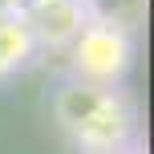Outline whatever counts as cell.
Here are the masks:
<instances>
[{
    "label": "cell",
    "mask_w": 154,
    "mask_h": 154,
    "mask_svg": "<svg viewBox=\"0 0 154 154\" xmlns=\"http://www.w3.org/2000/svg\"><path fill=\"white\" fill-rule=\"evenodd\" d=\"M53 118L85 154L126 150L134 142V106L118 85L65 81L53 97Z\"/></svg>",
    "instance_id": "6da1fadb"
},
{
    "label": "cell",
    "mask_w": 154,
    "mask_h": 154,
    "mask_svg": "<svg viewBox=\"0 0 154 154\" xmlns=\"http://www.w3.org/2000/svg\"><path fill=\"white\" fill-rule=\"evenodd\" d=\"M69 65L73 81L89 85H122V77L134 65V37L126 24L109 20V16L89 12V20L81 24V32L69 45Z\"/></svg>",
    "instance_id": "7a4b0ae2"
},
{
    "label": "cell",
    "mask_w": 154,
    "mask_h": 154,
    "mask_svg": "<svg viewBox=\"0 0 154 154\" xmlns=\"http://www.w3.org/2000/svg\"><path fill=\"white\" fill-rule=\"evenodd\" d=\"M20 20L29 24L32 41L49 49H61V45H73V37L81 32V24L89 20V0H20L16 4Z\"/></svg>",
    "instance_id": "3957f363"
},
{
    "label": "cell",
    "mask_w": 154,
    "mask_h": 154,
    "mask_svg": "<svg viewBox=\"0 0 154 154\" xmlns=\"http://www.w3.org/2000/svg\"><path fill=\"white\" fill-rule=\"evenodd\" d=\"M32 53H37V41H32L29 24L20 20V12L16 8L0 12V81L20 73L32 61Z\"/></svg>",
    "instance_id": "277c9868"
},
{
    "label": "cell",
    "mask_w": 154,
    "mask_h": 154,
    "mask_svg": "<svg viewBox=\"0 0 154 154\" xmlns=\"http://www.w3.org/2000/svg\"><path fill=\"white\" fill-rule=\"evenodd\" d=\"M101 154H134V150H130V146H126V150H101Z\"/></svg>",
    "instance_id": "5b68a950"
},
{
    "label": "cell",
    "mask_w": 154,
    "mask_h": 154,
    "mask_svg": "<svg viewBox=\"0 0 154 154\" xmlns=\"http://www.w3.org/2000/svg\"><path fill=\"white\" fill-rule=\"evenodd\" d=\"M16 4H20V0H12V8H16Z\"/></svg>",
    "instance_id": "8992f818"
}]
</instances>
